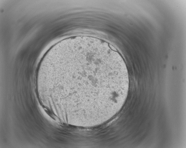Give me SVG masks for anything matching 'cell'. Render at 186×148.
<instances>
[{
  "label": "cell",
  "instance_id": "1",
  "mask_svg": "<svg viewBox=\"0 0 186 148\" xmlns=\"http://www.w3.org/2000/svg\"><path fill=\"white\" fill-rule=\"evenodd\" d=\"M60 73L71 86L69 99L75 98V107L84 115L115 114L126 101L129 86L126 64L106 43L88 40L69 46L61 54Z\"/></svg>",
  "mask_w": 186,
  "mask_h": 148
}]
</instances>
